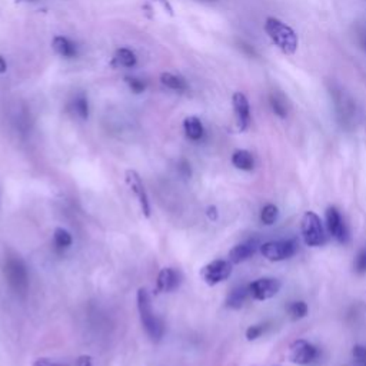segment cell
Listing matches in <instances>:
<instances>
[{
	"label": "cell",
	"mask_w": 366,
	"mask_h": 366,
	"mask_svg": "<svg viewBox=\"0 0 366 366\" xmlns=\"http://www.w3.org/2000/svg\"><path fill=\"white\" fill-rule=\"evenodd\" d=\"M161 81L170 90L183 92V90H187V88H188L187 82L183 81L180 76L173 75V73H163V75L161 76Z\"/></svg>",
	"instance_id": "ffe728a7"
},
{
	"label": "cell",
	"mask_w": 366,
	"mask_h": 366,
	"mask_svg": "<svg viewBox=\"0 0 366 366\" xmlns=\"http://www.w3.org/2000/svg\"><path fill=\"white\" fill-rule=\"evenodd\" d=\"M326 226L329 233H331L338 242L345 243L348 240V231L345 222L337 208H329L326 210Z\"/></svg>",
	"instance_id": "8fae6325"
},
{
	"label": "cell",
	"mask_w": 366,
	"mask_h": 366,
	"mask_svg": "<svg viewBox=\"0 0 366 366\" xmlns=\"http://www.w3.org/2000/svg\"><path fill=\"white\" fill-rule=\"evenodd\" d=\"M290 318L294 320L302 319L308 315V305L304 301H297V302H292L287 308Z\"/></svg>",
	"instance_id": "7402d4cb"
},
{
	"label": "cell",
	"mask_w": 366,
	"mask_h": 366,
	"mask_svg": "<svg viewBox=\"0 0 366 366\" xmlns=\"http://www.w3.org/2000/svg\"><path fill=\"white\" fill-rule=\"evenodd\" d=\"M5 276L9 286L19 295H25L29 287V273L25 262L20 258H8L5 262Z\"/></svg>",
	"instance_id": "277c9868"
},
{
	"label": "cell",
	"mask_w": 366,
	"mask_h": 366,
	"mask_svg": "<svg viewBox=\"0 0 366 366\" xmlns=\"http://www.w3.org/2000/svg\"><path fill=\"white\" fill-rule=\"evenodd\" d=\"M233 112L236 116V123L240 132L246 130L250 125V106L248 97L242 92H236L232 97Z\"/></svg>",
	"instance_id": "7c38bea8"
},
{
	"label": "cell",
	"mask_w": 366,
	"mask_h": 366,
	"mask_svg": "<svg viewBox=\"0 0 366 366\" xmlns=\"http://www.w3.org/2000/svg\"><path fill=\"white\" fill-rule=\"evenodd\" d=\"M264 258L272 262H280L292 258L297 252V245L292 240H272L261 246Z\"/></svg>",
	"instance_id": "8992f818"
},
{
	"label": "cell",
	"mask_w": 366,
	"mask_h": 366,
	"mask_svg": "<svg viewBox=\"0 0 366 366\" xmlns=\"http://www.w3.org/2000/svg\"><path fill=\"white\" fill-rule=\"evenodd\" d=\"M331 96L334 100L335 112L338 116V121L341 122L342 126L348 128L352 126L356 118V104L351 95L345 92L341 86H334L331 89Z\"/></svg>",
	"instance_id": "3957f363"
},
{
	"label": "cell",
	"mask_w": 366,
	"mask_h": 366,
	"mask_svg": "<svg viewBox=\"0 0 366 366\" xmlns=\"http://www.w3.org/2000/svg\"><path fill=\"white\" fill-rule=\"evenodd\" d=\"M126 183L129 185L130 191L135 194V196L137 198L143 215L146 217H149L151 216V203H149L148 194H146L144 185H143V182H142L139 173L136 170H128L126 172Z\"/></svg>",
	"instance_id": "30bf717a"
},
{
	"label": "cell",
	"mask_w": 366,
	"mask_h": 366,
	"mask_svg": "<svg viewBox=\"0 0 366 366\" xmlns=\"http://www.w3.org/2000/svg\"><path fill=\"white\" fill-rule=\"evenodd\" d=\"M231 273H232V265H231V262L222 261V259L213 261V262L208 264V265L202 269V272H201L203 280H205L208 285H210V286L226 280V279L231 276Z\"/></svg>",
	"instance_id": "ba28073f"
},
{
	"label": "cell",
	"mask_w": 366,
	"mask_h": 366,
	"mask_svg": "<svg viewBox=\"0 0 366 366\" xmlns=\"http://www.w3.org/2000/svg\"><path fill=\"white\" fill-rule=\"evenodd\" d=\"M353 366H355V365H353Z\"/></svg>",
	"instance_id": "d590c367"
},
{
	"label": "cell",
	"mask_w": 366,
	"mask_h": 366,
	"mask_svg": "<svg viewBox=\"0 0 366 366\" xmlns=\"http://www.w3.org/2000/svg\"><path fill=\"white\" fill-rule=\"evenodd\" d=\"M29 2H32V0H29Z\"/></svg>",
	"instance_id": "e575fe53"
},
{
	"label": "cell",
	"mask_w": 366,
	"mask_h": 366,
	"mask_svg": "<svg viewBox=\"0 0 366 366\" xmlns=\"http://www.w3.org/2000/svg\"><path fill=\"white\" fill-rule=\"evenodd\" d=\"M128 83H129L130 89H132L133 92H136V93L143 92L144 88H146L144 82H143L142 79H137V78H128Z\"/></svg>",
	"instance_id": "f1b7e54d"
},
{
	"label": "cell",
	"mask_w": 366,
	"mask_h": 366,
	"mask_svg": "<svg viewBox=\"0 0 366 366\" xmlns=\"http://www.w3.org/2000/svg\"><path fill=\"white\" fill-rule=\"evenodd\" d=\"M180 285V273L173 268H163L158 275V290L173 292Z\"/></svg>",
	"instance_id": "4fadbf2b"
},
{
	"label": "cell",
	"mask_w": 366,
	"mask_h": 366,
	"mask_svg": "<svg viewBox=\"0 0 366 366\" xmlns=\"http://www.w3.org/2000/svg\"><path fill=\"white\" fill-rule=\"evenodd\" d=\"M249 295L256 301H266L278 295L280 290V282L275 278H261L252 282L249 286Z\"/></svg>",
	"instance_id": "52a82bcc"
},
{
	"label": "cell",
	"mask_w": 366,
	"mask_h": 366,
	"mask_svg": "<svg viewBox=\"0 0 366 366\" xmlns=\"http://www.w3.org/2000/svg\"><path fill=\"white\" fill-rule=\"evenodd\" d=\"M33 366H65V365H59L48 358H39L33 362Z\"/></svg>",
	"instance_id": "f546056e"
},
{
	"label": "cell",
	"mask_w": 366,
	"mask_h": 366,
	"mask_svg": "<svg viewBox=\"0 0 366 366\" xmlns=\"http://www.w3.org/2000/svg\"><path fill=\"white\" fill-rule=\"evenodd\" d=\"M256 252V242L255 240H249V242H243L238 246H235L231 252H229V261L235 265L242 264L248 259H250L252 256Z\"/></svg>",
	"instance_id": "5bb4252c"
},
{
	"label": "cell",
	"mask_w": 366,
	"mask_h": 366,
	"mask_svg": "<svg viewBox=\"0 0 366 366\" xmlns=\"http://www.w3.org/2000/svg\"><path fill=\"white\" fill-rule=\"evenodd\" d=\"M355 271L358 273H366V248L362 249L358 256H356V261H355Z\"/></svg>",
	"instance_id": "83f0119b"
},
{
	"label": "cell",
	"mask_w": 366,
	"mask_h": 366,
	"mask_svg": "<svg viewBox=\"0 0 366 366\" xmlns=\"http://www.w3.org/2000/svg\"><path fill=\"white\" fill-rule=\"evenodd\" d=\"M301 229H302L304 240L308 246L318 248L326 242V235H325L322 221L315 212L309 210L304 215Z\"/></svg>",
	"instance_id": "5b68a950"
},
{
	"label": "cell",
	"mask_w": 366,
	"mask_h": 366,
	"mask_svg": "<svg viewBox=\"0 0 366 366\" xmlns=\"http://www.w3.org/2000/svg\"><path fill=\"white\" fill-rule=\"evenodd\" d=\"M6 67H8V65H6V60L0 56V73H4V72H6Z\"/></svg>",
	"instance_id": "836d02e7"
},
{
	"label": "cell",
	"mask_w": 366,
	"mask_h": 366,
	"mask_svg": "<svg viewBox=\"0 0 366 366\" xmlns=\"http://www.w3.org/2000/svg\"><path fill=\"white\" fill-rule=\"evenodd\" d=\"M359 43L363 48V50H366V30L359 32Z\"/></svg>",
	"instance_id": "1f68e13d"
},
{
	"label": "cell",
	"mask_w": 366,
	"mask_h": 366,
	"mask_svg": "<svg viewBox=\"0 0 366 366\" xmlns=\"http://www.w3.org/2000/svg\"><path fill=\"white\" fill-rule=\"evenodd\" d=\"M76 366H92V358L88 356V355L81 356V358L76 360Z\"/></svg>",
	"instance_id": "4dcf8cb0"
},
{
	"label": "cell",
	"mask_w": 366,
	"mask_h": 366,
	"mask_svg": "<svg viewBox=\"0 0 366 366\" xmlns=\"http://www.w3.org/2000/svg\"><path fill=\"white\" fill-rule=\"evenodd\" d=\"M208 216H209V219H212V221H216V219H217V210H216L215 206L208 208Z\"/></svg>",
	"instance_id": "d6a6232c"
},
{
	"label": "cell",
	"mask_w": 366,
	"mask_h": 366,
	"mask_svg": "<svg viewBox=\"0 0 366 366\" xmlns=\"http://www.w3.org/2000/svg\"><path fill=\"white\" fill-rule=\"evenodd\" d=\"M115 62H116V65L121 66V67L130 69V67H133V66L136 65L137 57H136V55H135L132 50H129V49H126V48H122V49H119V50L116 52V55H115Z\"/></svg>",
	"instance_id": "44dd1931"
},
{
	"label": "cell",
	"mask_w": 366,
	"mask_h": 366,
	"mask_svg": "<svg viewBox=\"0 0 366 366\" xmlns=\"http://www.w3.org/2000/svg\"><path fill=\"white\" fill-rule=\"evenodd\" d=\"M269 103H271L272 111H273V114H275L276 116H279V118H286L287 109H286V104H285V100L282 99V96L271 95Z\"/></svg>",
	"instance_id": "cb8c5ba5"
},
{
	"label": "cell",
	"mask_w": 366,
	"mask_h": 366,
	"mask_svg": "<svg viewBox=\"0 0 366 366\" xmlns=\"http://www.w3.org/2000/svg\"><path fill=\"white\" fill-rule=\"evenodd\" d=\"M232 163L240 170H252L255 166V159L250 152L240 149L232 155Z\"/></svg>",
	"instance_id": "ac0fdd59"
},
{
	"label": "cell",
	"mask_w": 366,
	"mask_h": 366,
	"mask_svg": "<svg viewBox=\"0 0 366 366\" xmlns=\"http://www.w3.org/2000/svg\"><path fill=\"white\" fill-rule=\"evenodd\" d=\"M183 129H185V133L191 140H201L205 133L202 122L195 116L185 119V122H183Z\"/></svg>",
	"instance_id": "2e32d148"
},
{
	"label": "cell",
	"mask_w": 366,
	"mask_h": 366,
	"mask_svg": "<svg viewBox=\"0 0 366 366\" xmlns=\"http://www.w3.org/2000/svg\"><path fill=\"white\" fill-rule=\"evenodd\" d=\"M265 32L272 43L285 55H294L298 50V34L295 30L276 18H268Z\"/></svg>",
	"instance_id": "6da1fadb"
},
{
	"label": "cell",
	"mask_w": 366,
	"mask_h": 366,
	"mask_svg": "<svg viewBox=\"0 0 366 366\" xmlns=\"http://www.w3.org/2000/svg\"><path fill=\"white\" fill-rule=\"evenodd\" d=\"M70 106H72L73 114H75L78 118L88 119V116H89V102H88V97L83 93L76 95L75 99L72 100Z\"/></svg>",
	"instance_id": "d6986e66"
},
{
	"label": "cell",
	"mask_w": 366,
	"mask_h": 366,
	"mask_svg": "<svg viewBox=\"0 0 366 366\" xmlns=\"http://www.w3.org/2000/svg\"><path fill=\"white\" fill-rule=\"evenodd\" d=\"M248 295H249V287H246V286L235 287L229 294L228 299H226V306H229L232 309L242 308L245 301H246V298H248Z\"/></svg>",
	"instance_id": "e0dca14e"
},
{
	"label": "cell",
	"mask_w": 366,
	"mask_h": 366,
	"mask_svg": "<svg viewBox=\"0 0 366 366\" xmlns=\"http://www.w3.org/2000/svg\"><path fill=\"white\" fill-rule=\"evenodd\" d=\"M319 356V351L316 346L309 344L308 341H297L290 345L289 359L297 365H311Z\"/></svg>",
	"instance_id": "9c48e42d"
},
{
	"label": "cell",
	"mask_w": 366,
	"mask_h": 366,
	"mask_svg": "<svg viewBox=\"0 0 366 366\" xmlns=\"http://www.w3.org/2000/svg\"><path fill=\"white\" fill-rule=\"evenodd\" d=\"M352 358L355 366H366V346L356 345L352 349Z\"/></svg>",
	"instance_id": "4316f807"
},
{
	"label": "cell",
	"mask_w": 366,
	"mask_h": 366,
	"mask_svg": "<svg viewBox=\"0 0 366 366\" xmlns=\"http://www.w3.org/2000/svg\"><path fill=\"white\" fill-rule=\"evenodd\" d=\"M137 309L146 334H148V337L154 342H159L163 337L165 327L162 320L154 313L151 297L144 287H140L137 290Z\"/></svg>",
	"instance_id": "7a4b0ae2"
},
{
	"label": "cell",
	"mask_w": 366,
	"mask_h": 366,
	"mask_svg": "<svg viewBox=\"0 0 366 366\" xmlns=\"http://www.w3.org/2000/svg\"><path fill=\"white\" fill-rule=\"evenodd\" d=\"M278 215H279V210L275 205H266L261 212V221H262L264 225L271 226L276 222Z\"/></svg>",
	"instance_id": "d4e9b609"
},
{
	"label": "cell",
	"mask_w": 366,
	"mask_h": 366,
	"mask_svg": "<svg viewBox=\"0 0 366 366\" xmlns=\"http://www.w3.org/2000/svg\"><path fill=\"white\" fill-rule=\"evenodd\" d=\"M53 49L57 55L66 59H73L78 55V48L70 39L65 38V36H56L53 39Z\"/></svg>",
	"instance_id": "9a60e30c"
},
{
	"label": "cell",
	"mask_w": 366,
	"mask_h": 366,
	"mask_svg": "<svg viewBox=\"0 0 366 366\" xmlns=\"http://www.w3.org/2000/svg\"><path fill=\"white\" fill-rule=\"evenodd\" d=\"M268 329L266 323H261V325H253L250 326L246 331V339L248 341H256L258 338H261Z\"/></svg>",
	"instance_id": "484cf974"
},
{
	"label": "cell",
	"mask_w": 366,
	"mask_h": 366,
	"mask_svg": "<svg viewBox=\"0 0 366 366\" xmlns=\"http://www.w3.org/2000/svg\"><path fill=\"white\" fill-rule=\"evenodd\" d=\"M53 240H55V245H56L57 248H60V249L69 248V246L72 245V242H73L72 235H70L66 229H63V228H57V229L55 231V233H53Z\"/></svg>",
	"instance_id": "603a6c76"
}]
</instances>
